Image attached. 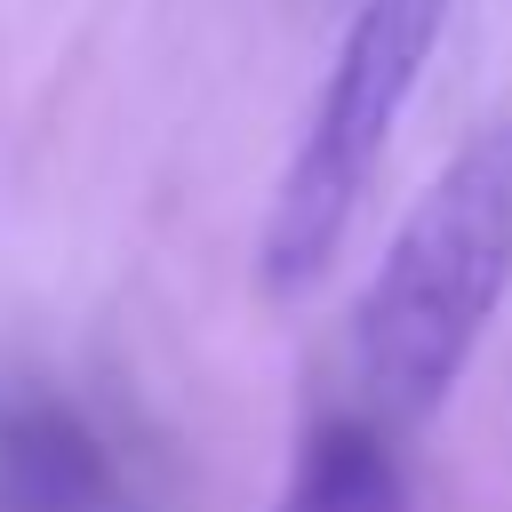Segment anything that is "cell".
Returning <instances> with one entry per match:
<instances>
[{"instance_id":"cell-1","label":"cell","mask_w":512,"mask_h":512,"mask_svg":"<svg viewBox=\"0 0 512 512\" xmlns=\"http://www.w3.org/2000/svg\"><path fill=\"white\" fill-rule=\"evenodd\" d=\"M512 288V120L456 144L360 288L352 352L392 416H432Z\"/></svg>"},{"instance_id":"cell-2","label":"cell","mask_w":512,"mask_h":512,"mask_svg":"<svg viewBox=\"0 0 512 512\" xmlns=\"http://www.w3.org/2000/svg\"><path fill=\"white\" fill-rule=\"evenodd\" d=\"M440 32H448V0H360L352 8L344 40H336V64L312 96V120H304V136L280 168L272 208H264L256 280L272 296H304L336 264V248H344V232H352V216L376 184V160L400 128Z\"/></svg>"},{"instance_id":"cell-3","label":"cell","mask_w":512,"mask_h":512,"mask_svg":"<svg viewBox=\"0 0 512 512\" xmlns=\"http://www.w3.org/2000/svg\"><path fill=\"white\" fill-rule=\"evenodd\" d=\"M272 512H408V480H400V456L384 448L376 424L328 416L304 432Z\"/></svg>"}]
</instances>
